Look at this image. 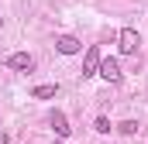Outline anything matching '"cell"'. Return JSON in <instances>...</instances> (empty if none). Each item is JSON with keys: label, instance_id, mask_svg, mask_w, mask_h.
<instances>
[{"label": "cell", "instance_id": "1", "mask_svg": "<svg viewBox=\"0 0 148 144\" xmlns=\"http://www.w3.org/2000/svg\"><path fill=\"white\" fill-rule=\"evenodd\" d=\"M100 62H103V58H100V48L90 45V48H86V58H83V79L97 75V72H100Z\"/></svg>", "mask_w": 148, "mask_h": 144}, {"label": "cell", "instance_id": "2", "mask_svg": "<svg viewBox=\"0 0 148 144\" xmlns=\"http://www.w3.org/2000/svg\"><path fill=\"white\" fill-rule=\"evenodd\" d=\"M117 45H121V52H124V55H134V52H138V45H141V38H138L134 28H124V31L117 35Z\"/></svg>", "mask_w": 148, "mask_h": 144}, {"label": "cell", "instance_id": "3", "mask_svg": "<svg viewBox=\"0 0 148 144\" xmlns=\"http://www.w3.org/2000/svg\"><path fill=\"white\" fill-rule=\"evenodd\" d=\"M97 75H103L107 82H121V79H124V72H121V62H117V58H103Z\"/></svg>", "mask_w": 148, "mask_h": 144}, {"label": "cell", "instance_id": "4", "mask_svg": "<svg viewBox=\"0 0 148 144\" xmlns=\"http://www.w3.org/2000/svg\"><path fill=\"white\" fill-rule=\"evenodd\" d=\"M7 69H14V72H31V69H35V58H31L28 52H14V55L7 58Z\"/></svg>", "mask_w": 148, "mask_h": 144}, {"label": "cell", "instance_id": "5", "mask_svg": "<svg viewBox=\"0 0 148 144\" xmlns=\"http://www.w3.org/2000/svg\"><path fill=\"white\" fill-rule=\"evenodd\" d=\"M52 130H55L62 141L73 134V127H69V120H66V113H62V110H55V113H52Z\"/></svg>", "mask_w": 148, "mask_h": 144}, {"label": "cell", "instance_id": "6", "mask_svg": "<svg viewBox=\"0 0 148 144\" xmlns=\"http://www.w3.org/2000/svg\"><path fill=\"white\" fill-rule=\"evenodd\" d=\"M55 48H59L62 55H76V52H79L83 45H79V41H76L73 35H59V38H55Z\"/></svg>", "mask_w": 148, "mask_h": 144}, {"label": "cell", "instance_id": "7", "mask_svg": "<svg viewBox=\"0 0 148 144\" xmlns=\"http://www.w3.org/2000/svg\"><path fill=\"white\" fill-rule=\"evenodd\" d=\"M55 93H59V86H52V82H48V86H35V89H31V100H52Z\"/></svg>", "mask_w": 148, "mask_h": 144}, {"label": "cell", "instance_id": "8", "mask_svg": "<svg viewBox=\"0 0 148 144\" xmlns=\"http://www.w3.org/2000/svg\"><path fill=\"white\" fill-rule=\"evenodd\" d=\"M117 130H121L124 137H131V134H138V124H134V120H121V124H117Z\"/></svg>", "mask_w": 148, "mask_h": 144}, {"label": "cell", "instance_id": "9", "mask_svg": "<svg viewBox=\"0 0 148 144\" xmlns=\"http://www.w3.org/2000/svg\"><path fill=\"white\" fill-rule=\"evenodd\" d=\"M93 127H97L100 134H110V120H107V117H97V124H93Z\"/></svg>", "mask_w": 148, "mask_h": 144}, {"label": "cell", "instance_id": "10", "mask_svg": "<svg viewBox=\"0 0 148 144\" xmlns=\"http://www.w3.org/2000/svg\"><path fill=\"white\" fill-rule=\"evenodd\" d=\"M0 144H7V134H3V130H0Z\"/></svg>", "mask_w": 148, "mask_h": 144}]
</instances>
